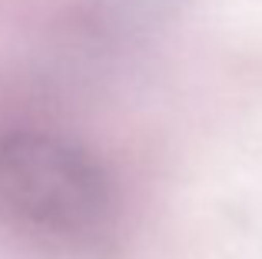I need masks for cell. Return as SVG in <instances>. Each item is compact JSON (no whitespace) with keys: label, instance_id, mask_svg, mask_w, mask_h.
<instances>
[{"label":"cell","instance_id":"cell-2","mask_svg":"<svg viewBox=\"0 0 262 259\" xmlns=\"http://www.w3.org/2000/svg\"><path fill=\"white\" fill-rule=\"evenodd\" d=\"M173 7L176 0H100V20L113 24L116 30H123V27H149Z\"/></svg>","mask_w":262,"mask_h":259},{"label":"cell","instance_id":"cell-1","mask_svg":"<svg viewBox=\"0 0 262 259\" xmlns=\"http://www.w3.org/2000/svg\"><path fill=\"white\" fill-rule=\"evenodd\" d=\"M0 216L43 249L93 256L120 233V189L83 143L10 130L0 136Z\"/></svg>","mask_w":262,"mask_h":259}]
</instances>
